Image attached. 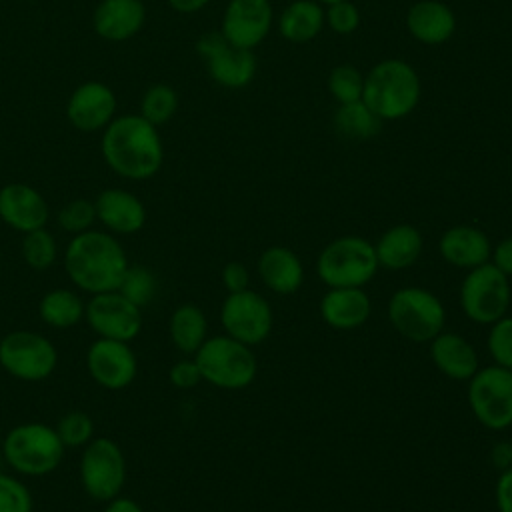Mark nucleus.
Masks as SVG:
<instances>
[{
    "label": "nucleus",
    "mask_w": 512,
    "mask_h": 512,
    "mask_svg": "<svg viewBox=\"0 0 512 512\" xmlns=\"http://www.w3.org/2000/svg\"><path fill=\"white\" fill-rule=\"evenodd\" d=\"M128 264L118 236L108 230L80 232L70 238L64 250L66 276L74 288L90 296L116 290Z\"/></svg>",
    "instance_id": "nucleus-1"
},
{
    "label": "nucleus",
    "mask_w": 512,
    "mask_h": 512,
    "mask_svg": "<svg viewBox=\"0 0 512 512\" xmlns=\"http://www.w3.org/2000/svg\"><path fill=\"white\" fill-rule=\"evenodd\" d=\"M102 156L126 180H148L164 162V146L154 124L140 114L116 116L102 130Z\"/></svg>",
    "instance_id": "nucleus-2"
},
{
    "label": "nucleus",
    "mask_w": 512,
    "mask_h": 512,
    "mask_svg": "<svg viewBox=\"0 0 512 512\" xmlns=\"http://www.w3.org/2000/svg\"><path fill=\"white\" fill-rule=\"evenodd\" d=\"M420 96V76L402 58L380 60L364 74L362 102L382 122L406 118L418 106Z\"/></svg>",
    "instance_id": "nucleus-3"
},
{
    "label": "nucleus",
    "mask_w": 512,
    "mask_h": 512,
    "mask_svg": "<svg viewBox=\"0 0 512 512\" xmlns=\"http://www.w3.org/2000/svg\"><path fill=\"white\" fill-rule=\"evenodd\" d=\"M66 446L58 438L54 426L44 422H22L12 426L2 440V460L18 476L42 478L52 474L62 458Z\"/></svg>",
    "instance_id": "nucleus-4"
},
{
    "label": "nucleus",
    "mask_w": 512,
    "mask_h": 512,
    "mask_svg": "<svg viewBox=\"0 0 512 512\" xmlns=\"http://www.w3.org/2000/svg\"><path fill=\"white\" fill-rule=\"evenodd\" d=\"M380 264L374 244L362 236H340L316 258V274L328 288H364Z\"/></svg>",
    "instance_id": "nucleus-5"
},
{
    "label": "nucleus",
    "mask_w": 512,
    "mask_h": 512,
    "mask_svg": "<svg viewBox=\"0 0 512 512\" xmlns=\"http://www.w3.org/2000/svg\"><path fill=\"white\" fill-rule=\"evenodd\" d=\"M194 360L202 380L222 390L246 388L254 382L258 372L252 346H246L228 334L206 338L194 354Z\"/></svg>",
    "instance_id": "nucleus-6"
},
{
    "label": "nucleus",
    "mask_w": 512,
    "mask_h": 512,
    "mask_svg": "<svg viewBox=\"0 0 512 512\" xmlns=\"http://www.w3.org/2000/svg\"><path fill=\"white\" fill-rule=\"evenodd\" d=\"M126 456L118 442L106 436H94L78 460V478L82 490L94 502H108L122 494L126 484Z\"/></svg>",
    "instance_id": "nucleus-7"
},
{
    "label": "nucleus",
    "mask_w": 512,
    "mask_h": 512,
    "mask_svg": "<svg viewBox=\"0 0 512 512\" xmlns=\"http://www.w3.org/2000/svg\"><path fill=\"white\" fill-rule=\"evenodd\" d=\"M388 318L398 334L412 342H430L442 332L446 310L440 298L420 286H406L392 294Z\"/></svg>",
    "instance_id": "nucleus-8"
},
{
    "label": "nucleus",
    "mask_w": 512,
    "mask_h": 512,
    "mask_svg": "<svg viewBox=\"0 0 512 512\" xmlns=\"http://www.w3.org/2000/svg\"><path fill=\"white\" fill-rule=\"evenodd\" d=\"M58 366L54 342L34 330H12L0 338V368L22 382H42Z\"/></svg>",
    "instance_id": "nucleus-9"
},
{
    "label": "nucleus",
    "mask_w": 512,
    "mask_h": 512,
    "mask_svg": "<svg viewBox=\"0 0 512 512\" xmlns=\"http://www.w3.org/2000/svg\"><path fill=\"white\" fill-rule=\"evenodd\" d=\"M512 300L508 276L494 264L486 262L472 270L460 286V306L468 320L476 324H492L506 316Z\"/></svg>",
    "instance_id": "nucleus-10"
},
{
    "label": "nucleus",
    "mask_w": 512,
    "mask_h": 512,
    "mask_svg": "<svg viewBox=\"0 0 512 512\" xmlns=\"http://www.w3.org/2000/svg\"><path fill=\"white\" fill-rule=\"evenodd\" d=\"M468 406L488 430L512 426V370L498 364L478 368L468 380Z\"/></svg>",
    "instance_id": "nucleus-11"
},
{
    "label": "nucleus",
    "mask_w": 512,
    "mask_h": 512,
    "mask_svg": "<svg viewBox=\"0 0 512 512\" xmlns=\"http://www.w3.org/2000/svg\"><path fill=\"white\" fill-rule=\"evenodd\" d=\"M220 324L224 334L246 346H256L270 336L274 316L268 300L246 288L224 298L220 306Z\"/></svg>",
    "instance_id": "nucleus-12"
},
{
    "label": "nucleus",
    "mask_w": 512,
    "mask_h": 512,
    "mask_svg": "<svg viewBox=\"0 0 512 512\" xmlns=\"http://www.w3.org/2000/svg\"><path fill=\"white\" fill-rule=\"evenodd\" d=\"M84 322L96 334V338L132 342L142 326V308L124 298L118 290L92 294L86 300Z\"/></svg>",
    "instance_id": "nucleus-13"
},
{
    "label": "nucleus",
    "mask_w": 512,
    "mask_h": 512,
    "mask_svg": "<svg viewBox=\"0 0 512 512\" xmlns=\"http://www.w3.org/2000/svg\"><path fill=\"white\" fill-rule=\"evenodd\" d=\"M196 50L204 60L210 78L224 88H246L256 76L254 52L230 44L220 34V30L200 36V40L196 42Z\"/></svg>",
    "instance_id": "nucleus-14"
},
{
    "label": "nucleus",
    "mask_w": 512,
    "mask_h": 512,
    "mask_svg": "<svg viewBox=\"0 0 512 512\" xmlns=\"http://www.w3.org/2000/svg\"><path fill=\"white\" fill-rule=\"evenodd\" d=\"M86 370L98 386L124 390L138 374V358L130 342L96 338L86 350Z\"/></svg>",
    "instance_id": "nucleus-15"
},
{
    "label": "nucleus",
    "mask_w": 512,
    "mask_h": 512,
    "mask_svg": "<svg viewBox=\"0 0 512 512\" xmlns=\"http://www.w3.org/2000/svg\"><path fill=\"white\" fill-rule=\"evenodd\" d=\"M274 22L270 0H228L220 34L234 46L254 50L266 40Z\"/></svg>",
    "instance_id": "nucleus-16"
},
{
    "label": "nucleus",
    "mask_w": 512,
    "mask_h": 512,
    "mask_svg": "<svg viewBox=\"0 0 512 512\" xmlns=\"http://www.w3.org/2000/svg\"><path fill=\"white\" fill-rule=\"evenodd\" d=\"M66 116L80 132L104 130L116 118V94L104 82H84L70 94Z\"/></svg>",
    "instance_id": "nucleus-17"
},
{
    "label": "nucleus",
    "mask_w": 512,
    "mask_h": 512,
    "mask_svg": "<svg viewBox=\"0 0 512 512\" xmlns=\"http://www.w3.org/2000/svg\"><path fill=\"white\" fill-rule=\"evenodd\" d=\"M50 218V206L46 198L24 182H10L0 188V220L20 232H32L44 228Z\"/></svg>",
    "instance_id": "nucleus-18"
},
{
    "label": "nucleus",
    "mask_w": 512,
    "mask_h": 512,
    "mask_svg": "<svg viewBox=\"0 0 512 512\" xmlns=\"http://www.w3.org/2000/svg\"><path fill=\"white\" fill-rule=\"evenodd\" d=\"M96 220L114 236H132L146 224L142 200L124 188H106L96 200Z\"/></svg>",
    "instance_id": "nucleus-19"
},
{
    "label": "nucleus",
    "mask_w": 512,
    "mask_h": 512,
    "mask_svg": "<svg viewBox=\"0 0 512 512\" xmlns=\"http://www.w3.org/2000/svg\"><path fill=\"white\" fill-rule=\"evenodd\" d=\"M406 28L420 44L438 46L454 36L456 14L440 0H418L408 8Z\"/></svg>",
    "instance_id": "nucleus-20"
},
{
    "label": "nucleus",
    "mask_w": 512,
    "mask_h": 512,
    "mask_svg": "<svg viewBox=\"0 0 512 512\" xmlns=\"http://www.w3.org/2000/svg\"><path fill=\"white\" fill-rule=\"evenodd\" d=\"M146 20L142 0H100L92 14L98 36L110 42H122L140 32Z\"/></svg>",
    "instance_id": "nucleus-21"
},
{
    "label": "nucleus",
    "mask_w": 512,
    "mask_h": 512,
    "mask_svg": "<svg viewBox=\"0 0 512 512\" xmlns=\"http://www.w3.org/2000/svg\"><path fill=\"white\" fill-rule=\"evenodd\" d=\"M438 250L448 264L472 270L490 260L492 244L480 228L470 224H458L448 228L440 236Z\"/></svg>",
    "instance_id": "nucleus-22"
},
{
    "label": "nucleus",
    "mask_w": 512,
    "mask_h": 512,
    "mask_svg": "<svg viewBox=\"0 0 512 512\" xmlns=\"http://www.w3.org/2000/svg\"><path fill=\"white\" fill-rule=\"evenodd\" d=\"M430 358L446 378L458 382H468L480 368L474 346L456 332L436 334L430 340Z\"/></svg>",
    "instance_id": "nucleus-23"
},
{
    "label": "nucleus",
    "mask_w": 512,
    "mask_h": 512,
    "mask_svg": "<svg viewBox=\"0 0 512 512\" xmlns=\"http://www.w3.org/2000/svg\"><path fill=\"white\" fill-rule=\"evenodd\" d=\"M372 304L364 288H330L320 300V316L334 330L360 328Z\"/></svg>",
    "instance_id": "nucleus-24"
},
{
    "label": "nucleus",
    "mask_w": 512,
    "mask_h": 512,
    "mask_svg": "<svg viewBox=\"0 0 512 512\" xmlns=\"http://www.w3.org/2000/svg\"><path fill=\"white\" fill-rule=\"evenodd\" d=\"M264 286L276 294H294L304 282V266L296 252L286 246L266 248L256 262Z\"/></svg>",
    "instance_id": "nucleus-25"
},
{
    "label": "nucleus",
    "mask_w": 512,
    "mask_h": 512,
    "mask_svg": "<svg viewBox=\"0 0 512 512\" xmlns=\"http://www.w3.org/2000/svg\"><path fill=\"white\" fill-rule=\"evenodd\" d=\"M422 234L412 224L390 226L374 244L378 264L386 270H404L422 254Z\"/></svg>",
    "instance_id": "nucleus-26"
},
{
    "label": "nucleus",
    "mask_w": 512,
    "mask_h": 512,
    "mask_svg": "<svg viewBox=\"0 0 512 512\" xmlns=\"http://www.w3.org/2000/svg\"><path fill=\"white\" fill-rule=\"evenodd\" d=\"M324 8L318 0H292L278 18V32L292 44L314 40L324 28Z\"/></svg>",
    "instance_id": "nucleus-27"
},
{
    "label": "nucleus",
    "mask_w": 512,
    "mask_h": 512,
    "mask_svg": "<svg viewBox=\"0 0 512 512\" xmlns=\"http://www.w3.org/2000/svg\"><path fill=\"white\" fill-rule=\"evenodd\" d=\"M86 302L78 290L52 288L38 302L40 320L54 330H70L84 320Z\"/></svg>",
    "instance_id": "nucleus-28"
},
{
    "label": "nucleus",
    "mask_w": 512,
    "mask_h": 512,
    "mask_svg": "<svg viewBox=\"0 0 512 512\" xmlns=\"http://www.w3.org/2000/svg\"><path fill=\"white\" fill-rule=\"evenodd\" d=\"M168 334L176 350L182 354H196L208 338V320L200 306L180 304L168 320Z\"/></svg>",
    "instance_id": "nucleus-29"
},
{
    "label": "nucleus",
    "mask_w": 512,
    "mask_h": 512,
    "mask_svg": "<svg viewBox=\"0 0 512 512\" xmlns=\"http://www.w3.org/2000/svg\"><path fill=\"white\" fill-rule=\"evenodd\" d=\"M334 128L344 138L368 140L382 130V120L362 100H356L338 104L334 112Z\"/></svg>",
    "instance_id": "nucleus-30"
},
{
    "label": "nucleus",
    "mask_w": 512,
    "mask_h": 512,
    "mask_svg": "<svg viewBox=\"0 0 512 512\" xmlns=\"http://www.w3.org/2000/svg\"><path fill=\"white\" fill-rule=\"evenodd\" d=\"M22 260L32 270H48L58 260V242L54 234L44 226L22 234L20 244Z\"/></svg>",
    "instance_id": "nucleus-31"
},
{
    "label": "nucleus",
    "mask_w": 512,
    "mask_h": 512,
    "mask_svg": "<svg viewBox=\"0 0 512 512\" xmlns=\"http://www.w3.org/2000/svg\"><path fill=\"white\" fill-rule=\"evenodd\" d=\"M116 290L124 298H128L132 304L144 308L154 300V296L158 292V278L144 264H128Z\"/></svg>",
    "instance_id": "nucleus-32"
},
{
    "label": "nucleus",
    "mask_w": 512,
    "mask_h": 512,
    "mask_svg": "<svg viewBox=\"0 0 512 512\" xmlns=\"http://www.w3.org/2000/svg\"><path fill=\"white\" fill-rule=\"evenodd\" d=\"M178 110V94L168 84L150 86L140 98V116L156 128L166 124Z\"/></svg>",
    "instance_id": "nucleus-33"
},
{
    "label": "nucleus",
    "mask_w": 512,
    "mask_h": 512,
    "mask_svg": "<svg viewBox=\"0 0 512 512\" xmlns=\"http://www.w3.org/2000/svg\"><path fill=\"white\" fill-rule=\"evenodd\" d=\"M328 90L338 104L362 100L364 74L354 64H338L328 74Z\"/></svg>",
    "instance_id": "nucleus-34"
},
{
    "label": "nucleus",
    "mask_w": 512,
    "mask_h": 512,
    "mask_svg": "<svg viewBox=\"0 0 512 512\" xmlns=\"http://www.w3.org/2000/svg\"><path fill=\"white\" fill-rule=\"evenodd\" d=\"M66 448H84L94 438V420L82 410H70L54 426Z\"/></svg>",
    "instance_id": "nucleus-35"
},
{
    "label": "nucleus",
    "mask_w": 512,
    "mask_h": 512,
    "mask_svg": "<svg viewBox=\"0 0 512 512\" xmlns=\"http://www.w3.org/2000/svg\"><path fill=\"white\" fill-rule=\"evenodd\" d=\"M56 224L60 230L68 232L70 236L92 230L96 224L94 202L86 200V198H74V200L66 202L56 214Z\"/></svg>",
    "instance_id": "nucleus-36"
},
{
    "label": "nucleus",
    "mask_w": 512,
    "mask_h": 512,
    "mask_svg": "<svg viewBox=\"0 0 512 512\" xmlns=\"http://www.w3.org/2000/svg\"><path fill=\"white\" fill-rule=\"evenodd\" d=\"M0 512H34V496L18 474L0 472Z\"/></svg>",
    "instance_id": "nucleus-37"
},
{
    "label": "nucleus",
    "mask_w": 512,
    "mask_h": 512,
    "mask_svg": "<svg viewBox=\"0 0 512 512\" xmlns=\"http://www.w3.org/2000/svg\"><path fill=\"white\" fill-rule=\"evenodd\" d=\"M486 342L494 364L512 370V316L506 314L492 322Z\"/></svg>",
    "instance_id": "nucleus-38"
},
{
    "label": "nucleus",
    "mask_w": 512,
    "mask_h": 512,
    "mask_svg": "<svg viewBox=\"0 0 512 512\" xmlns=\"http://www.w3.org/2000/svg\"><path fill=\"white\" fill-rule=\"evenodd\" d=\"M324 20L334 34L346 36L360 26V10L352 0H340L324 8Z\"/></svg>",
    "instance_id": "nucleus-39"
},
{
    "label": "nucleus",
    "mask_w": 512,
    "mask_h": 512,
    "mask_svg": "<svg viewBox=\"0 0 512 512\" xmlns=\"http://www.w3.org/2000/svg\"><path fill=\"white\" fill-rule=\"evenodd\" d=\"M168 380L174 388H180V390H190L194 388L196 384L202 382V374H200V368L196 364V360H180V362H174L168 370Z\"/></svg>",
    "instance_id": "nucleus-40"
},
{
    "label": "nucleus",
    "mask_w": 512,
    "mask_h": 512,
    "mask_svg": "<svg viewBox=\"0 0 512 512\" xmlns=\"http://www.w3.org/2000/svg\"><path fill=\"white\" fill-rule=\"evenodd\" d=\"M222 284L228 290V294L232 292H242L246 288H250V272L242 262H228L222 268Z\"/></svg>",
    "instance_id": "nucleus-41"
},
{
    "label": "nucleus",
    "mask_w": 512,
    "mask_h": 512,
    "mask_svg": "<svg viewBox=\"0 0 512 512\" xmlns=\"http://www.w3.org/2000/svg\"><path fill=\"white\" fill-rule=\"evenodd\" d=\"M494 500L498 512H512V468L500 472L494 486Z\"/></svg>",
    "instance_id": "nucleus-42"
},
{
    "label": "nucleus",
    "mask_w": 512,
    "mask_h": 512,
    "mask_svg": "<svg viewBox=\"0 0 512 512\" xmlns=\"http://www.w3.org/2000/svg\"><path fill=\"white\" fill-rule=\"evenodd\" d=\"M490 264H494L502 274L512 276V236L500 240L490 252Z\"/></svg>",
    "instance_id": "nucleus-43"
},
{
    "label": "nucleus",
    "mask_w": 512,
    "mask_h": 512,
    "mask_svg": "<svg viewBox=\"0 0 512 512\" xmlns=\"http://www.w3.org/2000/svg\"><path fill=\"white\" fill-rule=\"evenodd\" d=\"M490 462L500 472L512 468V442H496L490 450Z\"/></svg>",
    "instance_id": "nucleus-44"
},
{
    "label": "nucleus",
    "mask_w": 512,
    "mask_h": 512,
    "mask_svg": "<svg viewBox=\"0 0 512 512\" xmlns=\"http://www.w3.org/2000/svg\"><path fill=\"white\" fill-rule=\"evenodd\" d=\"M102 512H144V508L130 496H116L108 502H104Z\"/></svg>",
    "instance_id": "nucleus-45"
},
{
    "label": "nucleus",
    "mask_w": 512,
    "mask_h": 512,
    "mask_svg": "<svg viewBox=\"0 0 512 512\" xmlns=\"http://www.w3.org/2000/svg\"><path fill=\"white\" fill-rule=\"evenodd\" d=\"M212 0H168L170 8L180 12V14H194L198 10H202L204 6H208Z\"/></svg>",
    "instance_id": "nucleus-46"
},
{
    "label": "nucleus",
    "mask_w": 512,
    "mask_h": 512,
    "mask_svg": "<svg viewBox=\"0 0 512 512\" xmlns=\"http://www.w3.org/2000/svg\"><path fill=\"white\" fill-rule=\"evenodd\" d=\"M320 4H324V6H328V4H334V2H340V0H318Z\"/></svg>",
    "instance_id": "nucleus-47"
},
{
    "label": "nucleus",
    "mask_w": 512,
    "mask_h": 512,
    "mask_svg": "<svg viewBox=\"0 0 512 512\" xmlns=\"http://www.w3.org/2000/svg\"><path fill=\"white\" fill-rule=\"evenodd\" d=\"M2 462H4V460H2V454H0V472H2Z\"/></svg>",
    "instance_id": "nucleus-48"
}]
</instances>
